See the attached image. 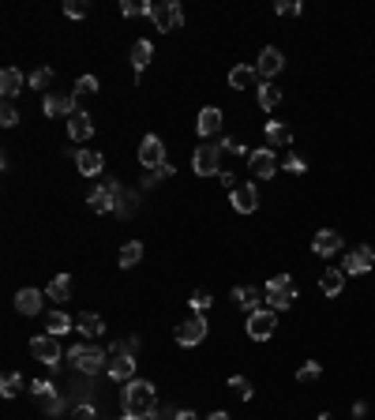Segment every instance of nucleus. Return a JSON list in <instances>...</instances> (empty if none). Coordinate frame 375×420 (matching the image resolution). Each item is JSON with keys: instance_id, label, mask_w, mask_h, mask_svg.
<instances>
[{"instance_id": "26", "label": "nucleus", "mask_w": 375, "mask_h": 420, "mask_svg": "<svg viewBox=\"0 0 375 420\" xmlns=\"http://www.w3.org/2000/svg\"><path fill=\"white\" fill-rule=\"evenodd\" d=\"M319 289H323L326 296H342V289H345V270H323V278H319Z\"/></svg>"}, {"instance_id": "4", "label": "nucleus", "mask_w": 375, "mask_h": 420, "mask_svg": "<svg viewBox=\"0 0 375 420\" xmlns=\"http://www.w3.org/2000/svg\"><path fill=\"white\" fill-rule=\"evenodd\" d=\"M121 192H124V188H121L116 180H102L94 192L87 195L90 210H94V214H109V210H116V199H121Z\"/></svg>"}, {"instance_id": "14", "label": "nucleus", "mask_w": 375, "mask_h": 420, "mask_svg": "<svg viewBox=\"0 0 375 420\" xmlns=\"http://www.w3.org/2000/svg\"><path fill=\"white\" fill-rule=\"evenodd\" d=\"M281 68H286V57H281V49H274V45H267V49L259 53V64H255V72H259V79H270V76H278Z\"/></svg>"}, {"instance_id": "6", "label": "nucleus", "mask_w": 375, "mask_h": 420, "mask_svg": "<svg viewBox=\"0 0 375 420\" xmlns=\"http://www.w3.org/2000/svg\"><path fill=\"white\" fill-rule=\"evenodd\" d=\"M154 26L158 31H166V34H173V31H180L184 26V8L177 4V0H166V4H154Z\"/></svg>"}, {"instance_id": "53", "label": "nucleus", "mask_w": 375, "mask_h": 420, "mask_svg": "<svg viewBox=\"0 0 375 420\" xmlns=\"http://www.w3.org/2000/svg\"><path fill=\"white\" fill-rule=\"evenodd\" d=\"M158 180H162V176H158V173H146V176H143V184H139V188H154V184H158Z\"/></svg>"}, {"instance_id": "42", "label": "nucleus", "mask_w": 375, "mask_h": 420, "mask_svg": "<svg viewBox=\"0 0 375 420\" xmlns=\"http://www.w3.org/2000/svg\"><path fill=\"white\" fill-rule=\"evenodd\" d=\"M319 376H323V368H319V364L312 360V364H304V368L297 371V383H315Z\"/></svg>"}, {"instance_id": "25", "label": "nucleus", "mask_w": 375, "mask_h": 420, "mask_svg": "<svg viewBox=\"0 0 375 420\" xmlns=\"http://www.w3.org/2000/svg\"><path fill=\"white\" fill-rule=\"evenodd\" d=\"M109 376L116 383H132L135 379V357H109Z\"/></svg>"}, {"instance_id": "33", "label": "nucleus", "mask_w": 375, "mask_h": 420, "mask_svg": "<svg viewBox=\"0 0 375 420\" xmlns=\"http://www.w3.org/2000/svg\"><path fill=\"white\" fill-rule=\"evenodd\" d=\"M135 210H139V192H121V199H116V218H132Z\"/></svg>"}, {"instance_id": "50", "label": "nucleus", "mask_w": 375, "mask_h": 420, "mask_svg": "<svg viewBox=\"0 0 375 420\" xmlns=\"http://www.w3.org/2000/svg\"><path fill=\"white\" fill-rule=\"evenodd\" d=\"M278 15H300L297 0H278Z\"/></svg>"}, {"instance_id": "17", "label": "nucleus", "mask_w": 375, "mask_h": 420, "mask_svg": "<svg viewBox=\"0 0 375 420\" xmlns=\"http://www.w3.org/2000/svg\"><path fill=\"white\" fill-rule=\"evenodd\" d=\"M312 251L315 255H338L342 251V233H334V229H319L315 233V240H312Z\"/></svg>"}, {"instance_id": "32", "label": "nucleus", "mask_w": 375, "mask_h": 420, "mask_svg": "<svg viewBox=\"0 0 375 420\" xmlns=\"http://www.w3.org/2000/svg\"><path fill=\"white\" fill-rule=\"evenodd\" d=\"M259 106L267 109V113H270V109H278V106H281V87H274V83H263V87H259Z\"/></svg>"}, {"instance_id": "2", "label": "nucleus", "mask_w": 375, "mask_h": 420, "mask_svg": "<svg viewBox=\"0 0 375 420\" xmlns=\"http://www.w3.org/2000/svg\"><path fill=\"white\" fill-rule=\"evenodd\" d=\"M68 360L76 364V371L83 376H98L102 368H109V349H98V345H76L68 353Z\"/></svg>"}, {"instance_id": "30", "label": "nucleus", "mask_w": 375, "mask_h": 420, "mask_svg": "<svg viewBox=\"0 0 375 420\" xmlns=\"http://www.w3.org/2000/svg\"><path fill=\"white\" fill-rule=\"evenodd\" d=\"M139 259H143V240H128V244L121 248V255H116V263L128 270V267L139 263Z\"/></svg>"}, {"instance_id": "29", "label": "nucleus", "mask_w": 375, "mask_h": 420, "mask_svg": "<svg viewBox=\"0 0 375 420\" xmlns=\"http://www.w3.org/2000/svg\"><path fill=\"white\" fill-rule=\"evenodd\" d=\"M45 296H49V301H68V296H71V278L68 274H57L49 282V289H45Z\"/></svg>"}, {"instance_id": "23", "label": "nucleus", "mask_w": 375, "mask_h": 420, "mask_svg": "<svg viewBox=\"0 0 375 420\" xmlns=\"http://www.w3.org/2000/svg\"><path fill=\"white\" fill-rule=\"evenodd\" d=\"M150 57H154V45L146 42V38H139V42L132 45V68H135V83L143 79V68L150 64Z\"/></svg>"}, {"instance_id": "10", "label": "nucleus", "mask_w": 375, "mask_h": 420, "mask_svg": "<svg viewBox=\"0 0 375 420\" xmlns=\"http://www.w3.org/2000/svg\"><path fill=\"white\" fill-rule=\"evenodd\" d=\"M229 199H233L236 214H255L259 210V192H255V184H236Z\"/></svg>"}, {"instance_id": "36", "label": "nucleus", "mask_w": 375, "mask_h": 420, "mask_svg": "<svg viewBox=\"0 0 375 420\" xmlns=\"http://www.w3.org/2000/svg\"><path fill=\"white\" fill-rule=\"evenodd\" d=\"M229 390H233L236 398H244V401H252V394H255L248 376H229Z\"/></svg>"}, {"instance_id": "28", "label": "nucleus", "mask_w": 375, "mask_h": 420, "mask_svg": "<svg viewBox=\"0 0 375 420\" xmlns=\"http://www.w3.org/2000/svg\"><path fill=\"white\" fill-rule=\"evenodd\" d=\"M90 390H94V387H90V376L87 379H76L68 387V401H71V405H90Z\"/></svg>"}, {"instance_id": "24", "label": "nucleus", "mask_w": 375, "mask_h": 420, "mask_svg": "<svg viewBox=\"0 0 375 420\" xmlns=\"http://www.w3.org/2000/svg\"><path fill=\"white\" fill-rule=\"evenodd\" d=\"M19 90H23V72L19 68H4V72H0V94H4V101H12Z\"/></svg>"}, {"instance_id": "38", "label": "nucleus", "mask_w": 375, "mask_h": 420, "mask_svg": "<svg viewBox=\"0 0 375 420\" xmlns=\"http://www.w3.org/2000/svg\"><path fill=\"white\" fill-rule=\"evenodd\" d=\"M135 349H139V338H124L109 345V357H135Z\"/></svg>"}, {"instance_id": "1", "label": "nucleus", "mask_w": 375, "mask_h": 420, "mask_svg": "<svg viewBox=\"0 0 375 420\" xmlns=\"http://www.w3.org/2000/svg\"><path fill=\"white\" fill-rule=\"evenodd\" d=\"M121 401H124V413L135 417V420H150L158 413V390H154V383L146 379H132L128 387L121 390Z\"/></svg>"}, {"instance_id": "45", "label": "nucleus", "mask_w": 375, "mask_h": 420, "mask_svg": "<svg viewBox=\"0 0 375 420\" xmlns=\"http://www.w3.org/2000/svg\"><path fill=\"white\" fill-rule=\"evenodd\" d=\"M64 12H68L71 19H83V15H87V0H68V4H64Z\"/></svg>"}, {"instance_id": "35", "label": "nucleus", "mask_w": 375, "mask_h": 420, "mask_svg": "<svg viewBox=\"0 0 375 420\" xmlns=\"http://www.w3.org/2000/svg\"><path fill=\"white\" fill-rule=\"evenodd\" d=\"M0 394H4V398L23 394V376H19V371H8V376H4V383H0Z\"/></svg>"}, {"instance_id": "44", "label": "nucleus", "mask_w": 375, "mask_h": 420, "mask_svg": "<svg viewBox=\"0 0 375 420\" xmlns=\"http://www.w3.org/2000/svg\"><path fill=\"white\" fill-rule=\"evenodd\" d=\"M218 146H222V154H248V151H244V143H236V139H229V135L218 139Z\"/></svg>"}, {"instance_id": "49", "label": "nucleus", "mask_w": 375, "mask_h": 420, "mask_svg": "<svg viewBox=\"0 0 375 420\" xmlns=\"http://www.w3.org/2000/svg\"><path fill=\"white\" fill-rule=\"evenodd\" d=\"M64 405H68V398H60V394H57V398H49V401H45V413H49V417H57Z\"/></svg>"}, {"instance_id": "19", "label": "nucleus", "mask_w": 375, "mask_h": 420, "mask_svg": "<svg viewBox=\"0 0 375 420\" xmlns=\"http://www.w3.org/2000/svg\"><path fill=\"white\" fill-rule=\"evenodd\" d=\"M68 135L76 139V143H87V139L94 135V117L90 113H71L68 117Z\"/></svg>"}, {"instance_id": "18", "label": "nucleus", "mask_w": 375, "mask_h": 420, "mask_svg": "<svg viewBox=\"0 0 375 420\" xmlns=\"http://www.w3.org/2000/svg\"><path fill=\"white\" fill-rule=\"evenodd\" d=\"M229 87L233 90H259V72L252 64H236L229 72Z\"/></svg>"}, {"instance_id": "43", "label": "nucleus", "mask_w": 375, "mask_h": 420, "mask_svg": "<svg viewBox=\"0 0 375 420\" xmlns=\"http://www.w3.org/2000/svg\"><path fill=\"white\" fill-rule=\"evenodd\" d=\"M0 124H4V128H15V124H19V113H15L12 101H4V109H0Z\"/></svg>"}, {"instance_id": "5", "label": "nucleus", "mask_w": 375, "mask_h": 420, "mask_svg": "<svg viewBox=\"0 0 375 420\" xmlns=\"http://www.w3.org/2000/svg\"><path fill=\"white\" fill-rule=\"evenodd\" d=\"M191 169H195L199 176H218V173H222V146L203 143L195 151V158H191Z\"/></svg>"}, {"instance_id": "39", "label": "nucleus", "mask_w": 375, "mask_h": 420, "mask_svg": "<svg viewBox=\"0 0 375 420\" xmlns=\"http://www.w3.org/2000/svg\"><path fill=\"white\" fill-rule=\"evenodd\" d=\"M30 390H34V398H42V401L57 398V390H53V383H49V379H34V383H30Z\"/></svg>"}, {"instance_id": "52", "label": "nucleus", "mask_w": 375, "mask_h": 420, "mask_svg": "<svg viewBox=\"0 0 375 420\" xmlns=\"http://www.w3.org/2000/svg\"><path fill=\"white\" fill-rule=\"evenodd\" d=\"M169 420H199L195 413H191V409H173V417Z\"/></svg>"}, {"instance_id": "47", "label": "nucleus", "mask_w": 375, "mask_h": 420, "mask_svg": "<svg viewBox=\"0 0 375 420\" xmlns=\"http://www.w3.org/2000/svg\"><path fill=\"white\" fill-rule=\"evenodd\" d=\"M286 169H289V173H308V162H304L300 154H289V158H286Z\"/></svg>"}, {"instance_id": "20", "label": "nucleus", "mask_w": 375, "mask_h": 420, "mask_svg": "<svg viewBox=\"0 0 375 420\" xmlns=\"http://www.w3.org/2000/svg\"><path fill=\"white\" fill-rule=\"evenodd\" d=\"M195 132L203 135V139L222 132V109H218V106H207L203 113H199V120H195Z\"/></svg>"}, {"instance_id": "55", "label": "nucleus", "mask_w": 375, "mask_h": 420, "mask_svg": "<svg viewBox=\"0 0 375 420\" xmlns=\"http://www.w3.org/2000/svg\"><path fill=\"white\" fill-rule=\"evenodd\" d=\"M207 420H229V413H222V409H218V413H210Z\"/></svg>"}, {"instance_id": "12", "label": "nucleus", "mask_w": 375, "mask_h": 420, "mask_svg": "<svg viewBox=\"0 0 375 420\" xmlns=\"http://www.w3.org/2000/svg\"><path fill=\"white\" fill-rule=\"evenodd\" d=\"M263 301H267V293H263V289H255V285H236L233 289V304L236 308H244V312H259L263 308Z\"/></svg>"}, {"instance_id": "9", "label": "nucleus", "mask_w": 375, "mask_h": 420, "mask_svg": "<svg viewBox=\"0 0 375 420\" xmlns=\"http://www.w3.org/2000/svg\"><path fill=\"white\" fill-rule=\"evenodd\" d=\"M139 162H143L150 173L166 165V146H162V139H158V135H146L143 143H139Z\"/></svg>"}, {"instance_id": "51", "label": "nucleus", "mask_w": 375, "mask_h": 420, "mask_svg": "<svg viewBox=\"0 0 375 420\" xmlns=\"http://www.w3.org/2000/svg\"><path fill=\"white\" fill-rule=\"evenodd\" d=\"M218 180H222V184H225V192L233 195V188H236V176H233V173H225V169H222V173H218Z\"/></svg>"}, {"instance_id": "27", "label": "nucleus", "mask_w": 375, "mask_h": 420, "mask_svg": "<svg viewBox=\"0 0 375 420\" xmlns=\"http://www.w3.org/2000/svg\"><path fill=\"white\" fill-rule=\"evenodd\" d=\"M76 326H79V334H87V338H98V334L105 330L102 315H94V312H83V315L76 319Z\"/></svg>"}, {"instance_id": "40", "label": "nucleus", "mask_w": 375, "mask_h": 420, "mask_svg": "<svg viewBox=\"0 0 375 420\" xmlns=\"http://www.w3.org/2000/svg\"><path fill=\"white\" fill-rule=\"evenodd\" d=\"M26 83H30L34 90H45V87L53 83V68H38V72H34V76L26 79Z\"/></svg>"}, {"instance_id": "41", "label": "nucleus", "mask_w": 375, "mask_h": 420, "mask_svg": "<svg viewBox=\"0 0 375 420\" xmlns=\"http://www.w3.org/2000/svg\"><path fill=\"white\" fill-rule=\"evenodd\" d=\"M191 308H195V315H203L207 308H210V293L207 289H195V293H191V301H188Z\"/></svg>"}, {"instance_id": "7", "label": "nucleus", "mask_w": 375, "mask_h": 420, "mask_svg": "<svg viewBox=\"0 0 375 420\" xmlns=\"http://www.w3.org/2000/svg\"><path fill=\"white\" fill-rule=\"evenodd\" d=\"M274 330H278V312H270V308H259V312L248 315V338L267 342Z\"/></svg>"}, {"instance_id": "22", "label": "nucleus", "mask_w": 375, "mask_h": 420, "mask_svg": "<svg viewBox=\"0 0 375 420\" xmlns=\"http://www.w3.org/2000/svg\"><path fill=\"white\" fill-rule=\"evenodd\" d=\"M76 169L83 173V176H98V173L105 169V158L98 154V151H79L76 154Z\"/></svg>"}, {"instance_id": "37", "label": "nucleus", "mask_w": 375, "mask_h": 420, "mask_svg": "<svg viewBox=\"0 0 375 420\" xmlns=\"http://www.w3.org/2000/svg\"><path fill=\"white\" fill-rule=\"evenodd\" d=\"M121 12L128 15V19H135V15H154V4H146V0H124Z\"/></svg>"}, {"instance_id": "46", "label": "nucleus", "mask_w": 375, "mask_h": 420, "mask_svg": "<svg viewBox=\"0 0 375 420\" xmlns=\"http://www.w3.org/2000/svg\"><path fill=\"white\" fill-rule=\"evenodd\" d=\"M76 94H98V79L94 76H83L76 83Z\"/></svg>"}, {"instance_id": "48", "label": "nucleus", "mask_w": 375, "mask_h": 420, "mask_svg": "<svg viewBox=\"0 0 375 420\" xmlns=\"http://www.w3.org/2000/svg\"><path fill=\"white\" fill-rule=\"evenodd\" d=\"M71 420H98V413H94V405H76L71 409Z\"/></svg>"}, {"instance_id": "11", "label": "nucleus", "mask_w": 375, "mask_h": 420, "mask_svg": "<svg viewBox=\"0 0 375 420\" xmlns=\"http://www.w3.org/2000/svg\"><path fill=\"white\" fill-rule=\"evenodd\" d=\"M203 338H207V319H203V315H191L188 323L177 326V342L184 345V349H188V345H199Z\"/></svg>"}, {"instance_id": "13", "label": "nucleus", "mask_w": 375, "mask_h": 420, "mask_svg": "<svg viewBox=\"0 0 375 420\" xmlns=\"http://www.w3.org/2000/svg\"><path fill=\"white\" fill-rule=\"evenodd\" d=\"M248 165H252V176H259V180H270V176L278 173V158H274V151H252Z\"/></svg>"}, {"instance_id": "21", "label": "nucleus", "mask_w": 375, "mask_h": 420, "mask_svg": "<svg viewBox=\"0 0 375 420\" xmlns=\"http://www.w3.org/2000/svg\"><path fill=\"white\" fill-rule=\"evenodd\" d=\"M42 304H45L42 289H19V293H15V308H19L23 315H38Z\"/></svg>"}, {"instance_id": "56", "label": "nucleus", "mask_w": 375, "mask_h": 420, "mask_svg": "<svg viewBox=\"0 0 375 420\" xmlns=\"http://www.w3.org/2000/svg\"><path fill=\"white\" fill-rule=\"evenodd\" d=\"M319 420H334V417H331V413H323V417H319Z\"/></svg>"}, {"instance_id": "16", "label": "nucleus", "mask_w": 375, "mask_h": 420, "mask_svg": "<svg viewBox=\"0 0 375 420\" xmlns=\"http://www.w3.org/2000/svg\"><path fill=\"white\" fill-rule=\"evenodd\" d=\"M375 267V251L372 248H353L349 255H345V274H368V270Z\"/></svg>"}, {"instance_id": "15", "label": "nucleus", "mask_w": 375, "mask_h": 420, "mask_svg": "<svg viewBox=\"0 0 375 420\" xmlns=\"http://www.w3.org/2000/svg\"><path fill=\"white\" fill-rule=\"evenodd\" d=\"M42 109H45V117H71V113H79L76 94H45Z\"/></svg>"}, {"instance_id": "31", "label": "nucleus", "mask_w": 375, "mask_h": 420, "mask_svg": "<svg viewBox=\"0 0 375 420\" xmlns=\"http://www.w3.org/2000/svg\"><path fill=\"white\" fill-rule=\"evenodd\" d=\"M267 143L270 146H289L293 143V132H289L286 124H278V120H270V124H267Z\"/></svg>"}, {"instance_id": "34", "label": "nucleus", "mask_w": 375, "mask_h": 420, "mask_svg": "<svg viewBox=\"0 0 375 420\" xmlns=\"http://www.w3.org/2000/svg\"><path fill=\"white\" fill-rule=\"evenodd\" d=\"M45 330H49L53 338H60V334L71 330V319H68L64 312H49V326H45Z\"/></svg>"}, {"instance_id": "54", "label": "nucleus", "mask_w": 375, "mask_h": 420, "mask_svg": "<svg viewBox=\"0 0 375 420\" xmlns=\"http://www.w3.org/2000/svg\"><path fill=\"white\" fill-rule=\"evenodd\" d=\"M364 413H368V405H364V401H353V420H360Z\"/></svg>"}, {"instance_id": "57", "label": "nucleus", "mask_w": 375, "mask_h": 420, "mask_svg": "<svg viewBox=\"0 0 375 420\" xmlns=\"http://www.w3.org/2000/svg\"><path fill=\"white\" fill-rule=\"evenodd\" d=\"M121 420H135V417H128V413H124V417H121Z\"/></svg>"}, {"instance_id": "8", "label": "nucleus", "mask_w": 375, "mask_h": 420, "mask_svg": "<svg viewBox=\"0 0 375 420\" xmlns=\"http://www.w3.org/2000/svg\"><path fill=\"white\" fill-rule=\"evenodd\" d=\"M30 357L42 360V364H49V368H57V364H60L57 338H53V334H38V338H30Z\"/></svg>"}, {"instance_id": "3", "label": "nucleus", "mask_w": 375, "mask_h": 420, "mask_svg": "<svg viewBox=\"0 0 375 420\" xmlns=\"http://www.w3.org/2000/svg\"><path fill=\"white\" fill-rule=\"evenodd\" d=\"M263 293H267V304H270V312H286V308H293V301H297V285H293V278H289V274H278V278H270Z\"/></svg>"}]
</instances>
